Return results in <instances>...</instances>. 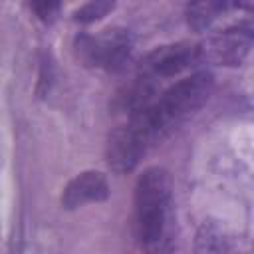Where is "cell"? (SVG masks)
Masks as SVG:
<instances>
[{"label": "cell", "mask_w": 254, "mask_h": 254, "mask_svg": "<svg viewBox=\"0 0 254 254\" xmlns=\"http://www.w3.org/2000/svg\"><path fill=\"white\" fill-rule=\"evenodd\" d=\"M212 85L214 79L208 71L192 73L171 85L157 99L133 111L125 127L139 147L149 153V149L163 143L177 127L190 119L208 101Z\"/></svg>", "instance_id": "1"}, {"label": "cell", "mask_w": 254, "mask_h": 254, "mask_svg": "<svg viewBox=\"0 0 254 254\" xmlns=\"http://www.w3.org/2000/svg\"><path fill=\"white\" fill-rule=\"evenodd\" d=\"M171 177L163 167L145 169L135 185V232L143 246L163 240L171 208Z\"/></svg>", "instance_id": "2"}, {"label": "cell", "mask_w": 254, "mask_h": 254, "mask_svg": "<svg viewBox=\"0 0 254 254\" xmlns=\"http://www.w3.org/2000/svg\"><path fill=\"white\" fill-rule=\"evenodd\" d=\"M75 48L83 64L115 71V69H121L129 60L133 38L123 28H107L97 36L77 38Z\"/></svg>", "instance_id": "3"}, {"label": "cell", "mask_w": 254, "mask_h": 254, "mask_svg": "<svg viewBox=\"0 0 254 254\" xmlns=\"http://www.w3.org/2000/svg\"><path fill=\"white\" fill-rule=\"evenodd\" d=\"M198 48H200V60H208L220 65H240L252 48V28L250 24L228 28L208 38Z\"/></svg>", "instance_id": "4"}, {"label": "cell", "mask_w": 254, "mask_h": 254, "mask_svg": "<svg viewBox=\"0 0 254 254\" xmlns=\"http://www.w3.org/2000/svg\"><path fill=\"white\" fill-rule=\"evenodd\" d=\"M200 62V48L198 44L190 42H179V44H169L155 48L143 64V73L151 77H171L177 75L190 65Z\"/></svg>", "instance_id": "5"}, {"label": "cell", "mask_w": 254, "mask_h": 254, "mask_svg": "<svg viewBox=\"0 0 254 254\" xmlns=\"http://www.w3.org/2000/svg\"><path fill=\"white\" fill-rule=\"evenodd\" d=\"M107 196H109V185L105 175L99 171H83L65 185L62 192V204L64 208L71 210L89 202H101Z\"/></svg>", "instance_id": "6"}, {"label": "cell", "mask_w": 254, "mask_h": 254, "mask_svg": "<svg viewBox=\"0 0 254 254\" xmlns=\"http://www.w3.org/2000/svg\"><path fill=\"white\" fill-rule=\"evenodd\" d=\"M234 6H238V0H190L187 8V22L194 32H202Z\"/></svg>", "instance_id": "7"}, {"label": "cell", "mask_w": 254, "mask_h": 254, "mask_svg": "<svg viewBox=\"0 0 254 254\" xmlns=\"http://www.w3.org/2000/svg\"><path fill=\"white\" fill-rule=\"evenodd\" d=\"M194 250L196 252H226V250H230V242L224 236L220 226H216L212 222H204L200 226V230L196 232Z\"/></svg>", "instance_id": "8"}, {"label": "cell", "mask_w": 254, "mask_h": 254, "mask_svg": "<svg viewBox=\"0 0 254 254\" xmlns=\"http://www.w3.org/2000/svg\"><path fill=\"white\" fill-rule=\"evenodd\" d=\"M113 8H115V0H89L87 4H83L75 12V20L77 22H83V24H89V22L101 20Z\"/></svg>", "instance_id": "9"}, {"label": "cell", "mask_w": 254, "mask_h": 254, "mask_svg": "<svg viewBox=\"0 0 254 254\" xmlns=\"http://www.w3.org/2000/svg\"><path fill=\"white\" fill-rule=\"evenodd\" d=\"M30 6L34 10V14L44 20V22H52L58 16L60 10V0H30Z\"/></svg>", "instance_id": "10"}]
</instances>
